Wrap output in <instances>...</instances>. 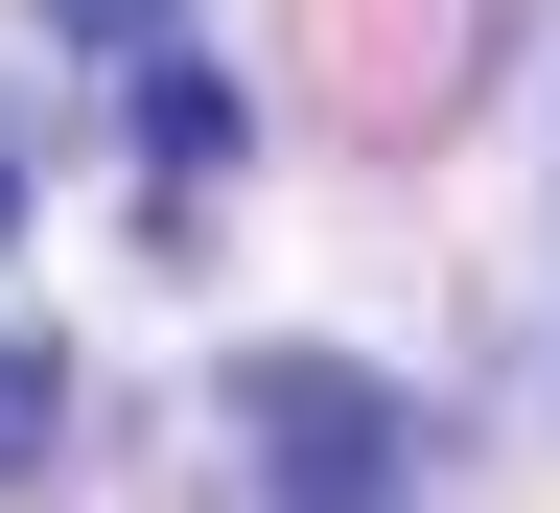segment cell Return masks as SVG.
Returning <instances> with one entry per match:
<instances>
[{"label":"cell","mask_w":560,"mask_h":513,"mask_svg":"<svg viewBox=\"0 0 560 513\" xmlns=\"http://www.w3.org/2000/svg\"><path fill=\"white\" fill-rule=\"evenodd\" d=\"M0 234H24V164H0Z\"/></svg>","instance_id":"obj_5"},{"label":"cell","mask_w":560,"mask_h":513,"mask_svg":"<svg viewBox=\"0 0 560 513\" xmlns=\"http://www.w3.org/2000/svg\"><path fill=\"white\" fill-rule=\"evenodd\" d=\"M234 444H257L280 490H397L420 420H397L374 374H327V350H257V374H234Z\"/></svg>","instance_id":"obj_1"},{"label":"cell","mask_w":560,"mask_h":513,"mask_svg":"<svg viewBox=\"0 0 560 513\" xmlns=\"http://www.w3.org/2000/svg\"><path fill=\"white\" fill-rule=\"evenodd\" d=\"M47 24H70V47H140V24H164V0H47Z\"/></svg>","instance_id":"obj_4"},{"label":"cell","mask_w":560,"mask_h":513,"mask_svg":"<svg viewBox=\"0 0 560 513\" xmlns=\"http://www.w3.org/2000/svg\"><path fill=\"white\" fill-rule=\"evenodd\" d=\"M140 140H164V164L210 187V164H234V94H210V70H140Z\"/></svg>","instance_id":"obj_3"},{"label":"cell","mask_w":560,"mask_h":513,"mask_svg":"<svg viewBox=\"0 0 560 513\" xmlns=\"http://www.w3.org/2000/svg\"><path fill=\"white\" fill-rule=\"evenodd\" d=\"M47 444H70V350H47V327H0V490H24Z\"/></svg>","instance_id":"obj_2"}]
</instances>
